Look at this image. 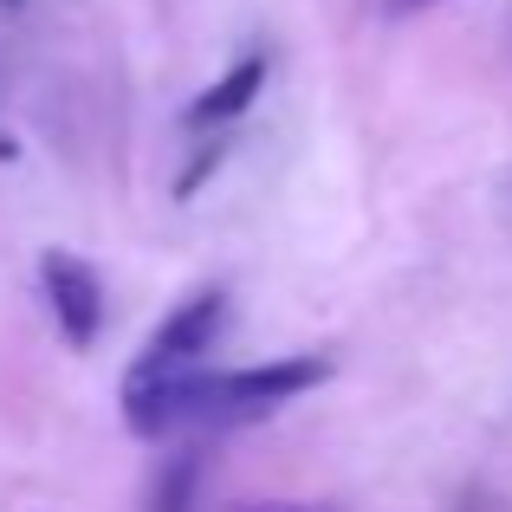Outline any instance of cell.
Wrapping results in <instances>:
<instances>
[{
  "mask_svg": "<svg viewBox=\"0 0 512 512\" xmlns=\"http://www.w3.org/2000/svg\"><path fill=\"white\" fill-rule=\"evenodd\" d=\"M331 376L325 357H279L260 370H227V376H195V422H253L273 415L279 402L305 396Z\"/></svg>",
  "mask_w": 512,
  "mask_h": 512,
  "instance_id": "cell-1",
  "label": "cell"
},
{
  "mask_svg": "<svg viewBox=\"0 0 512 512\" xmlns=\"http://www.w3.org/2000/svg\"><path fill=\"white\" fill-rule=\"evenodd\" d=\"M227 325V292H195L188 305H175V312L163 318V325L150 331V344H143L137 370L130 376H163V370H195L201 350H214V338H221Z\"/></svg>",
  "mask_w": 512,
  "mask_h": 512,
  "instance_id": "cell-2",
  "label": "cell"
},
{
  "mask_svg": "<svg viewBox=\"0 0 512 512\" xmlns=\"http://www.w3.org/2000/svg\"><path fill=\"white\" fill-rule=\"evenodd\" d=\"M39 286H46V299H52V318H59L65 344H72V350H91V344H98L104 286H98V273H91L78 253L46 247V253H39Z\"/></svg>",
  "mask_w": 512,
  "mask_h": 512,
  "instance_id": "cell-3",
  "label": "cell"
},
{
  "mask_svg": "<svg viewBox=\"0 0 512 512\" xmlns=\"http://www.w3.org/2000/svg\"><path fill=\"white\" fill-rule=\"evenodd\" d=\"M260 85H266V59L247 52V59H234L195 104H188V124L195 130H221V124H234V117H247L253 98H260Z\"/></svg>",
  "mask_w": 512,
  "mask_h": 512,
  "instance_id": "cell-4",
  "label": "cell"
},
{
  "mask_svg": "<svg viewBox=\"0 0 512 512\" xmlns=\"http://www.w3.org/2000/svg\"><path fill=\"white\" fill-rule=\"evenodd\" d=\"M195 480H201V454L182 448L175 461L163 467V480H156L150 493V512H188V500H195Z\"/></svg>",
  "mask_w": 512,
  "mask_h": 512,
  "instance_id": "cell-5",
  "label": "cell"
},
{
  "mask_svg": "<svg viewBox=\"0 0 512 512\" xmlns=\"http://www.w3.org/2000/svg\"><path fill=\"white\" fill-rule=\"evenodd\" d=\"M214 163H221V143H214V150H201L195 163H188V175H182V182H175V195L188 201V195H195V188H201V182H208V175H214Z\"/></svg>",
  "mask_w": 512,
  "mask_h": 512,
  "instance_id": "cell-6",
  "label": "cell"
},
{
  "mask_svg": "<svg viewBox=\"0 0 512 512\" xmlns=\"http://www.w3.org/2000/svg\"><path fill=\"white\" fill-rule=\"evenodd\" d=\"M240 512H331V506H299V500H266V506H240Z\"/></svg>",
  "mask_w": 512,
  "mask_h": 512,
  "instance_id": "cell-7",
  "label": "cell"
},
{
  "mask_svg": "<svg viewBox=\"0 0 512 512\" xmlns=\"http://www.w3.org/2000/svg\"><path fill=\"white\" fill-rule=\"evenodd\" d=\"M13 156H20V143H13L7 130H0V163H13Z\"/></svg>",
  "mask_w": 512,
  "mask_h": 512,
  "instance_id": "cell-8",
  "label": "cell"
},
{
  "mask_svg": "<svg viewBox=\"0 0 512 512\" xmlns=\"http://www.w3.org/2000/svg\"><path fill=\"white\" fill-rule=\"evenodd\" d=\"M389 7H396V13H409V7H435V0H389Z\"/></svg>",
  "mask_w": 512,
  "mask_h": 512,
  "instance_id": "cell-9",
  "label": "cell"
},
{
  "mask_svg": "<svg viewBox=\"0 0 512 512\" xmlns=\"http://www.w3.org/2000/svg\"><path fill=\"white\" fill-rule=\"evenodd\" d=\"M0 7H7V13H20V7H26V0H0Z\"/></svg>",
  "mask_w": 512,
  "mask_h": 512,
  "instance_id": "cell-10",
  "label": "cell"
}]
</instances>
